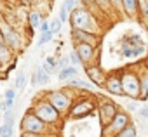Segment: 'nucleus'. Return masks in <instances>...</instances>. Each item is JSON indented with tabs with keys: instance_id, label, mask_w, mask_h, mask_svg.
Here are the masks:
<instances>
[{
	"instance_id": "6",
	"label": "nucleus",
	"mask_w": 148,
	"mask_h": 137,
	"mask_svg": "<svg viewBox=\"0 0 148 137\" xmlns=\"http://www.w3.org/2000/svg\"><path fill=\"white\" fill-rule=\"evenodd\" d=\"M94 109H98V102L94 97H79L77 101H73L70 111H68V116L71 120H82V118H87L89 115L94 113Z\"/></svg>"
},
{
	"instance_id": "32",
	"label": "nucleus",
	"mask_w": 148,
	"mask_h": 137,
	"mask_svg": "<svg viewBox=\"0 0 148 137\" xmlns=\"http://www.w3.org/2000/svg\"><path fill=\"white\" fill-rule=\"evenodd\" d=\"M68 57H70V64H71V66H75V68L84 66V64H82V61H80V57L77 56V52H75V50H70V52H68Z\"/></svg>"
},
{
	"instance_id": "33",
	"label": "nucleus",
	"mask_w": 148,
	"mask_h": 137,
	"mask_svg": "<svg viewBox=\"0 0 148 137\" xmlns=\"http://www.w3.org/2000/svg\"><path fill=\"white\" fill-rule=\"evenodd\" d=\"M75 7H77V0H63V4H61V7H59V9H63L64 12H68V14H70Z\"/></svg>"
},
{
	"instance_id": "34",
	"label": "nucleus",
	"mask_w": 148,
	"mask_h": 137,
	"mask_svg": "<svg viewBox=\"0 0 148 137\" xmlns=\"http://www.w3.org/2000/svg\"><path fill=\"white\" fill-rule=\"evenodd\" d=\"M44 62H47V64H49V66L52 68V70H54L56 73L59 71V68H58V57H56V56H47Z\"/></svg>"
},
{
	"instance_id": "39",
	"label": "nucleus",
	"mask_w": 148,
	"mask_h": 137,
	"mask_svg": "<svg viewBox=\"0 0 148 137\" xmlns=\"http://www.w3.org/2000/svg\"><path fill=\"white\" fill-rule=\"evenodd\" d=\"M40 66H42V70H44V71H45V73H49V75H51V77H52V75H56V71H54V70H52V68H51V66H49V64H47V62H42V64H40Z\"/></svg>"
},
{
	"instance_id": "27",
	"label": "nucleus",
	"mask_w": 148,
	"mask_h": 137,
	"mask_svg": "<svg viewBox=\"0 0 148 137\" xmlns=\"http://www.w3.org/2000/svg\"><path fill=\"white\" fill-rule=\"evenodd\" d=\"M115 137H138V128H136V125L131 121L124 130H120Z\"/></svg>"
},
{
	"instance_id": "4",
	"label": "nucleus",
	"mask_w": 148,
	"mask_h": 137,
	"mask_svg": "<svg viewBox=\"0 0 148 137\" xmlns=\"http://www.w3.org/2000/svg\"><path fill=\"white\" fill-rule=\"evenodd\" d=\"M19 128H21V132H28V134H40V135L54 134V128L49 127L47 123H44L40 118H37L30 109L23 115V118L19 121Z\"/></svg>"
},
{
	"instance_id": "16",
	"label": "nucleus",
	"mask_w": 148,
	"mask_h": 137,
	"mask_svg": "<svg viewBox=\"0 0 148 137\" xmlns=\"http://www.w3.org/2000/svg\"><path fill=\"white\" fill-rule=\"evenodd\" d=\"M117 52L124 57V59H136L141 57L146 52V45L145 47H127V45H117Z\"/></svg>"
},
{
	"instance_id": "11",
	"label": "nucleus",
	"mask_w": 148,
	"mask_h": 137,
	"mask_svg": "<svg viewBox=\"0 0 148 137\" xmlns=\"http://www.w3.org/2000/svg\"><path fill=\"white\" fill-rule=\"evenodd\" d=\"M84 73H86L87 80L96 89H103V83H105V78H106V71L103 70L98 62H92V64L84 66Z\"/></svg>"
},
{
	"instance_id": "36",
	"label": "nucleus",
	"mask_w": 148,
	"mask_h": 137,
	"mask_svg": "<svg viewBox=\"0 0 148 137\" xmlns=\"http://www.w3.org/2000/svg\"><path fill=\"white\" fill-rule=\"evenodd\" d=\"M110 5L113 7V11L117 14H124V9H122V0H110Z\"/></svg>"
},
{
	"instance_id": "5",
	"label": "nucleus",
	"mask_w": 148,
	"mask_h": 137,
	"mask_svg": "<svg viewBox=\"0 0 148 137\" xmlns=\"http://www.w3.org/2000/svg\"><path fill=\"white\" fill-rule=\"evenodd\" d=\"M0 30H2V37H4V43L16 54L25 47V38L19 33V30L12 24H9L5 19H0Z\"/></svg>"
},
{
	"instance_id": "3",
	"label": "nucleus",
	"mask_w": 148,
	"mask_h": 137,
	"mask_svg": "<svg viewBox=\"0 0 148 137\" xmlns=\"http://www.w3.org/2000/svg\"><path fill=\"white\" fill-rule=\"evenodd\" d=\"M75 90H71L68 87H61V89H52L49 92L44 94V97L51 102V106L64 118L68 116V111L73 104V97H75Z\"/></svg>"
},
{
	"instance_id": "26",
	"label": "nucleus",
	"mask_w": 148,
	"mask_h": 137,
	"mask_svg": "<svg viewBox=\"0 0 148 137\" xmlns=\"http://www.w3.org/2000/svg\"><path fill=\"white\" fill-rule=\"evenodd\" d=\"M33 71H35V75H37L38 85H47V83L51 82V75H49V73H45V71L42 70V66H37Z\"/></svg>"
},
{
	"instance_id": "37",
	"label": "nucleus",
	"mask_w": 148,
	"mask_h": 137,
	"mask_svg": "<svg viewBox=\"0 0 148 137\" xmlns=\"http://www.w3.org/2000/svg\"><path fill=\"white\" fill-rule=\"evenodd\" d=\"M38 31H40V33H49V31H51L49 19H42V23H40V26H38Z\"/></svg>"
},
{
	"instance_id": "30",
	"label": "nucleus",
	"mask_w": 148,
	"mask_h": 137,
	"mask_svg": "<svg viewBox=\"0 0 148 137\" xmlns=\"http://www.w3.org/2000/svg\"><path fill=\"white\" fill-rule=\"evenodd\" d=\"M0 137H14V127L2 123L0 125Z\"/></svg>"
},
{
	"instance_id": "9",
	"label": "nucleus",
	"mask_w": 148,
	"mask_h": 137,
	"mask_svg": "<svg viewBox=\"0 0 148 137\" xmlns=\"http://www.w3.org/2000/svg\"><path fill=\"white\" fill-rule=\"evenodd\" d=\"M119 111H120V106L117 102H113L112 99H101V101H98V120H99L101 127H105L106 123H110Z\"/></svg>"
},
{
	"instance_id": "31",
	"label": "nucleus",
	"mask_w": 148,
	"mask_h": 137,
	"mask_svg": "<svg viewBox=\"0 0 148 137\" xmlns=\"http://www.w3.org/2000/svg\"><path fill=\"white\" fill-rule=\"evenodd\" d=\"M54 38V35L49 31V33H40V37H38V40H37V47H44V45H47L51 40Z\"/></svg>"
},
{
	"instance_id": "12",
	"label": "nucleus",
	"mask_w": 148,
	"mask_h": 137,
	"mask_svg": "<svg viewBox=\"0 0 148 137\" xmlns=\"http://www.w3.org/2000/svg\"><path fill=\"white\" fill-rule=\"evenodd\" d=\"M103 89H105L110 96L124 97V92H122V82H120V73H119V71H110V73H106V78H105Z\"/></svg>"
},
{
	"instance_id": "24",
	"label": "nucleus",
	"mask_w": 148,
	"mask_h": 137,
	"mask_svg": "<svg viewBox=\"0 0 148 137\" xmlns=\"http://www.w3.org/2000/svg\"><path fill=\"white\" fill-rule=\"evenodd\" d=\"M94 2V5L103 12V16H108V14H117L115 11H113V7L110 5V0H92Z\"/></svg>"
},
{
	"instance_id": "8",
	"label": "nucleus",
	"mask_w": 148,
	"mask_h": 137,
	"mask_svg": "<svg viewBox=\"0 0 148 137\" xmlns=\"http://www.w3.org/2000/svg\"><path fill=\"white\" fill-rule=\"evenodd\" d=\"M129 123H131L129 113L124 111V109H120V111L113 116V120H112L110 123H106L105 127H101V137H115V135H117L120 130H124Z\"/></svg>"
},
{
	"instance_id": "35",
	"label": "nucleus",
	"mask_w": 148,
	"mask_h": 137,
	"mask_svg": "<svg viewBox=\"0 0 148 137\" xmlns=\"http://www.w3.org/2000/svg\"><path fill=\"white\" fill-rule=\"evenodd\" d=\"M68 66H71V64H70V57H68V54L58 57V68H59V70H63V68H68Z\"/></svg>"
},
{
	"instance_id": "17",
	"label": "nucleus",
	"mask_w": 148,
	"mask_h": 137,
	"mask_svg": "<svg viewBox=\"0 0 148 137\" xmlns=\"http://www.w3.org/2000/svg\"><path fill=\"white\" fill-rule=\"evenodd\" d=\"M122 9L129 19H136L139 14V0H122Z\"/></svg>"
},
{
	"instance_id": "2",
	"label": "nucleus",
	"mask_w": 148,
	"mask_h": 137,
	"mask_svg": "<svg viewBox=\"0 0 148 137\" xmlns=\"http://www.w3.org/2000/svg\"><path fill=\"white\" fill-rule=\"evenodd\" d=\"M28 109H30L37 118H40L44 123H47V125L52 127V128H56V127L63 121V116L51 106V102H49L44 96L35 97L33 102H32V106H30Z\"/></svg>"
},
{
	"instance_id": "40",
	"label": "nucleus",
	"mask_w": 148,
	"mask_h": 137,
	"mask_svg": "<svg viewBox=\"0 0 148 137\" xmlns=\"http://www.w3.org/2000/svg\"><path fill=\"white\" fill-rule=\"evenodd\" d=\"M30 85H32V87H37V85H38V80H37L35 71H33V73H32V77H30Z\"/></svg>"
},
{
	"instance_id": "14",
	"label": "nucleus",
	"mask_w": 148,
	"mask_h": 137,
	"mask_svg": "<svg viewBox=\"0 0 148 137\" xmlns=\"http://www.w3.org/2000/svg\"><path fill=\"white\" fill-rule=\"evenodd\" d=\"M136 71L139 80V101H146L148 99V62H143Z\"/></svg>"
},
{
	"instance_id": "19",
	"label": "nucleus",
	"mask_w": 148,
	"mask_h": 137,
	"mask_svg": "<svg viewBox=\"0 0 148 137\" xmlns=\"http://www.w3.org/2000/svg\"><path fill=\"white\" fill-rule=\"evenodd\" d=\"M75 77H79V70L75 66H68V68H63V70L58 71V80L63 82V83H66L68 80L75 78Z\"/></svg>"
},
{
	"instance_id": "22",
	"label": "nucleus",
	"mask_w": 148,
	"mask_h": 137,
	"mask_svg": "<svg viewBox=\"0 0 148 137\" xmlns=\"http://www.w3.org/2000/svg\"><path fill=\"white\" fill-rule=\"evenodd\" d=\"M28 26L32 28V30H38V26H40V23H42V14L38 12V11H30L28 12Z\"/></svg>"
},
{
	"instance_id": "25",
	"label": "nucleus",
	"mask_w": 148,
	"mask_h": 137,
	"mask_svg": "<svg viewBox=\"0 0 148 137\" xmlns=\"http://www.w3.org/2000/svg\"><path fill=\"white\" fill-rule=\"evenodd\" d=\"M122 108H124V111H127V113L131 115V113H138L139 108H141V104H139L138 99H127V101L122 104Z\"/></svg>"
},
{
	"instance_id": "44",
	"label": "nucleus",
	"mask_w": 148,
	"mask_h": 137,
	"mask_svg": "<svg viewBox=\"0 0 148 137\" xmlns=\"http://www.w3.org/2000/svg\"><path fill=\"white\" fill-rule=\"evenodd\" d=\"M146 4H148V0H146Z\"/></svg>"
},
{
	"instance_id": "20",
	"label": "nucleus",
	"mask_w": 148,
	"mask_h": 137,
	"mask_svg": "<svg viewBox=\"0 0 148 137\" xmlns=\"http://www.w3.org/2000/svg\"><path fill=\"white\" fill-rule=\"evenodd\" d=\"M16 101H18V90H16L14 87H9V89L4 92L5 108H7V109H14V108H16Z\"/></svg>"
},
{
	"instance_id": "1",
	"label": "nucleus",
	"mask_w": 148,
	"mask_h": 137,
	"mask_svg": "<svg viewBox=\"0 0 148 137\" xmlns=\"http://www.w3.org/2000/svg\"><path fill=\"white\" fill-rule=\"evenodd\" d=\"M70 30H86V31H92L96 35H101V28H99V21L94 18V14L84 7L82 4L77 5L70 12Z\"/></svg>"
},
{
	"instance_id": "21",
	"label": "nucleus",
	"mask_w": 148,
	"mask_h": 137,
	"mask_svg": "<svg viewBox=\"0 0 148 137\" xmlns=\"http://www.w3.org/2000/svg\"><path fill=\"white\" fill-rule=\"evenodd\" d=\"M12 56H14V52H12L4 42H0V66L9 64V62L12 61Z\"/></svg>"
},
{
	"instance_id": "41",
	"label": "nucleus",
	"mask_w": 148,
	"mask_h": 137,
	"mask_svg": "<svg viewBox=\"0 0 148 137\" xmlns=\"http://www.w3.org/2000/svg\"><path fill=\"white\" fill-rule=\"evenodd\" d=\"M25 4H28V5H33V4H37V2H40V0H23Z\"/></svg>"
},
{
	"instance_id": "42",
	"label": "nucleus",
	"mask_w": 148,
	"mask_h": 137,
	"mask_svg": "<svg viewBox=\"0 0 148 137\" xmlns=\"http://www.w3.org/2000/svg\"><path fill=\"white\" fill-rule=\"evenodd\" d=\"M42 137H56L54 134H47V135H42Z\"/></svg>"
},
{
	"instance_id": "10",
	"label": "nucleus",
	"mask_w": 148,
	"mask_h": 137,
	"mask_svg": "<svg viewBox=\"0 0 148 137\" xmlns=\"http://www.w3.org/2000/svg\"><path fill=\"white\" fill-rule=\"evenodd\" d=\"M99 40L101 35H96L92 31H86V30H70V42L73 43H89L92 47H99Z\"/></svg>"
},
{
	"instance_id": "43",
	"label": "nucleus",
	"mask_w": 148,
	"mask_h": 137,
	"mask_svg": "<svg viewBox=\"0 0 148 137\" xmlns=\"http://www.w3.org/2000/svg\"><path fill=\"white\" fill-rule=\"evenodd\" d=\"M0 42H4V37H2V30H0Z\"/></svg>"
},
{
	"instance_id": "23",
	"label": "nucleus",
	"mask_w": 148,
	"mask_h": 137,
	"mask_svg": "<svg viewBox=\"0 0 148 137\" xmlns=\"http://www.w3.org/2000/svg\"><path fill=\"white\" fill-rule=\"evenodd\" d=\"M26 83H28V78H26V73L25 71H18V75L14 77V89L18 92H23L26 89Z\"/></svg>"
},
{
	"instance_id": "29",
	"label": "nucleus",
	"mask_w": 148,
	"mask_h": 137,
	"mask_svg": "<svg viewBox=\"0 0 148 137\" xmlns=\"http://www.w3.org/2000/svg\"><path fill=\"white\" fill-rule=\"evenodd\" d=\"M2 120H4V123L14 127V121H16V111H14V109H7V111H4V113H2Z\"/></svg>"
},
{
	"instance_id": "18",
	"label": "nucleus",
	"mask_w": 148,
	"mask_h": 137,
	"mask_svg": "<svg viewBox=\"0 0 148 137\" xmlns=\"http://www.w3.org/2000/svg\"><path fill=\"white\" fill-rule=\"evenodd\" d=\"M120 45H127V47H145V40L139 33H127L120 38L119 42Z\"/></svg>"
},
{
	"instance_id": "15",
	"label": "nucleus",
	"mask_w": 148,
	"mask_h": 137,
	"mask_svg": "<svg viewBox=\"0 0 148 137\" xmlns=\"http://www.w3.org/2000/svg\"><path fill=\"white\" fill-rule=\"evenodd\" d=\"M64 87L71 89V90H75V92H96V87L89 82V80H84L80 77H75V78H71L64 83Z\"/></svg>"
},
{
	"instance_id": "7",
	"label": "nucleus",
	"mask_w": 148,
	"mask_h": 137,
	"mask_svg": "<svg viewBox=\"0 0 148 137\" xmlns=\"http://www.w3.org/2000/svg\"><path fill=\"white\" fill-rule=\"evenodd\" d=\"M120 82H122L124 97L127 96L129 99H139V80L136 70L127 68V70L120 71Z\"/></svg>"
},
{
	"instance_id": "38",
	"label": "nucleus",
	"mask_w": 148,
	"mask_h": 137,
	"mask_svg": "<svg viewBox=\"0 0 148 137\" xmlns=\"http://www.w3.org/2000/svg\"><path fill=\"white\" fill-rule=\"evenodd\" d=\"M138 115H139L143 120H148V106H141L139 111H138Z\"/></svg>"
},
{
	"instance_id": "13",
	"label": "nucleus",
	"mask_w": 148,
	"mask_h": 137,
	"mask_svg": "<svg viewBox=\"0 0 148 137\" xmlns=\"http://www.w3.org/2000/svg\"><path fill=\"white\" fill-rule=\"evenodd\" d=\"M73 50L77 52V56L80 57V61H82V64L84 66H87V64H92V62H96V47H92V45H89V43H73Z\"/></svg>"
},
{
	"instance_id": "28",
	"label": "nucleus",
	"mask_w": 148,
	"mask_h": 137,
	"mask_svg": "<svg viewBox=\"0 0 148 137\" xmlns=\"http://www.w3.org/2000/svg\"><path fill=\"white\" fill-rule=\"evenodd\" d=\"M49 26H51V33L52 35H58L61 30H63V23L58 16H54L52 19H49Z\"/></svg>"
}]
</instances>
